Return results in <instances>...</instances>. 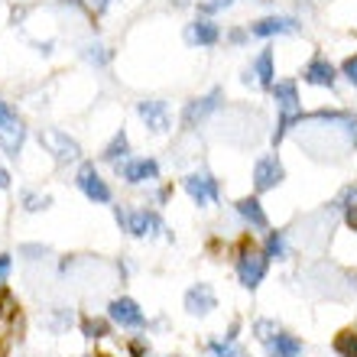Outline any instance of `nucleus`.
I'll return each instance as SVG.
<instances>
[{
  "instance_id": "nucleus-20",
  "label": "nucleus",
  "mask_w": 357,
  "mask_h": 357,
  "mask_svg": "<svg viewBox=\"0 0 357 357\" xmlns=\"http://www.w3.org/2000/svg\"><path fill=\"white\" fill-rule=\"evenodd\" d=\"M250 72H254L257 85L266 88V91H270V88L276 85V72H273V49H264V52L257 56V62L250 66Z\"/></svg>"
},
{
  "instance_id": "nucleus-29",
  "label": "nucleus",
  "mask_w": 357,
  "mask_h": 357,
  "mask_svg": "<svg viewBox=\"0 0 357 357\" xmlns=\"http://www.w3.org/2000/svg\"><path fill=\"white\" fill-rule=\"evenodd\" d=\"M10 254H0V282H7V276H10Z\"/></svg>"
},
{
  "instance_id": "nucleus-33",
  "label": "nucleus",
  "mask_w": 357,
  "mask_h": 357,
  "mask_svg": "<svg viewBox=\"0 0 357 357\" xmlns=\"http://www.w3.org/2000/svg\"><path fill=\"white\" fill-rule=\"evenodd\" d=\"M3 107H7V104H3V101H0V114H3Z\"/></svg>"
},
{
  "instance_id": "nucleus-28",
  "label": "nucleus",
  "mask_w": 357,
  "mask_h": 357,
  "mask_svg": "<svg viewBox=\"0 0 357 357\" xmlns=\"http://www.w3.org/2000/svg\"><path fill=\"white\" fill-rule=\"evenodd\" d=\"M341 75H344V78H348V82H351V85L357 88V56H351L348 62L341 66Z\"/></svg>"
},
{
  "instance_id": "nucleus-17",
  "label": "nucleus",
  "mask_w": 357,
  "mask_h": 357,
  "mask_svg": "<svg viewBox=\"0 0 357 357\" xmlns=\"http://www.w3.org/2000/svg\"><path fill=\"white\" fill-rule=\"evenodd\" d=\"M43 143H46V146H52V150H56V156L62 162H66V160H78V156H82L78 143L72 140L68 133H62V130H49L46 137H43Z\"/></svg>"
},
{
  "instance_id": "nucleus-15",
  "label": "nucleus",
  "mask_w": 357,
  "mask_h": 357,
  "mask_svg": "<svg viewBox=\"0 0 357 357\" xmlns=\"http://www.w3.org/2000/svg\"><path fill=\"white\" fill-rule=\"evenodd\" d=\"M299 29V23L292 17H264V20H257V23H250V33L254 36H280V33H296Z\"/></svg>"
},
{
  "instance_id": "nucleus-21",
  "label": "nucleus",
  "mask_w": 357,
  "mask_h": 357,
  "mask_svg": "<svg viewBox=\"0 0 357 357\" xmlns=\"http://www.w3.org/2000/svg\"><path fill=\"white\" fill-rule=\"evenodd\" d=\"M127 153H130V140H127V130L121 127V130L114 133V140L107 143V150H104L101 156H104L107 162H114V166H117L121 160H127Z\"/></svg>"
},
{
  "instance_id": "nucleus-4",
  "label": "nucleus",
  "mask_w": 357,
  "mask_h": 357,
  "mask_svg": "<svg viewBox=\"0 0 357 357\" xmlns=\"http://www.w3.org/2000/svg\"><path fill=\"white\" fill-rule=\"evenodd\" d=\"M23 140H26V127H23V121H20L10 107H3V114H0V146H3V153L17 160L20 150H23Z\"/></svg>"
},
{
  "instance_id": "nucleus-14",
  "label": "nucleus",
  "mask_w": 357,
  "mask_h": 357,
  "mask_svg": "<svg viewBox=\"0 0 357 357\" xmlns=\"http://www.w3.org/2000/svg\"><path fill=\"white\" fill-rule=\"evenodd\" d=\"M185 39H188V43H192V46H202V49H208V46H218V39H221V29H218V23H215V20L202 17V20H195V23H188V29H185Z\"/></svg>"
},
{
  "instance_id": "nucleus-1",
  "label": "nucleus",
  "mask_w": 357,
  "mask_h": 357,
  "mask_svg": "<svg viewBox=\"0 0 357 357\" xmlns=\"http://www.w3.org/2000/svg\"><path fill=\"white\" fill-rule=\"evenodd\" d=\"M270 91H273V101H276V107H280V121H276V130H273V143L280 146L282 137H286V133H289L296 123H302L305 111H302L299 88H296V82H292V78H282V82H276Z\"/></svg>"
},
{
  "instance_id": "nucleus-19",
  "label": "nucleus",
  "mask_w": 357,
  "mask_h": 357,
  "mask_svg": "<svg viewBox=\"0 0 357 357\" xmlns=\"http://www.w3.org/2000/svg\"><path fill=\"white\" fill-rule=\"evenodd\" d=\"M331 205L344 215V225H348L351 231H357V185H344L341 188V195L335 198Z\"/></svg>"
},
{
  "instance_id": "nucleus-24",
  "label": "nucleus",
  "mask_w": 357,
  "mask_h": 357,
  "mask_svg": "<svg viewBox=\"0 0 357 357\" xmlns=\"http://www.w3.org/2000/svg\"><path fill=\"white\" fill-rule=\"evenodd\" d=\"M208 354L211 357H247L244 348H237V341H208Z\"/></svg>"
},
{
  "instance_id": "nucleus-2",
  "label": "nucleus",
  "mask_w": 357,
  "mask_h": 357,
  "mask_svg": "<svg viewBox=\"0 0 357 357\" xmlns=\"http://www.w3.org/2000/svg\"><path fill=\"white\" fill-rule=\"evenodd\" d=\"M114 218H117V225H121L130 237L166 234V225H162V218L156 215L153 208H137V211H130V208H117V211H114Z\"/></svg>"
},
{
  "instance_id": "nucleus-10",
  "label": "nucleus",
  "mask_w": 357,
  "mask_h": 357,
  "mask_svg": "<svg viewBox=\"0 0 357 357\" xmlns=\"http://www.w3.org/2000/svg\"><path fill=\"white\" fill-rule=\"evenodd\" d=\"M302 82H305V85H315V88H335L338 72H335V66H331L321 52H315V56L309 59V66L302 68Z\"/></svg>"
},
{
  "instance_id": "nucleus-22",
  "label": "nucleus",
  "mask_w": 357,
  "mask_h": 357,
  "mask_svg": "<svg viewBox=\"0 0 357 357\" xmlns=\"http://www.w3.org/2000/svg\"><path fill=\"white\" fill-rule=\"evenodd\" d=\"M264 254L270 257V260H286V234H282V231H266Z\"/></svg>"
},
{
  "instance_id": "nucleus-18",
  "label": "nucleus",
  "mask_w": 357,
  "mask_h": 357,
  "mask_svg": "<svg viewBox=\"0 0 357 357\" xmlns=\"http://www.w3.org/2000/svg\"><path fill=\"white\" fill-rule=\"evenodd\" d=\"M264 348H266V357H299L302 354V341L296 338V335L280 331V335H276L270 344H264Z\"/></svg>"
},
{
  "instance_id": "nucleus-26",
  "label": "nucleus",
  "mask_w": 357,
  "mask_h": 357,
  "mask_svg": "<svg viewBox=\"0 0 357 357\" xmlns=\"http://www.w3.org/2000/svg\"><path fill=\"white\" fill-rule=\"evenodd\" d=\"M107 331H111V325L104 319H91V315L82 319V335H85V338H104Z\"/></svg>"
},
{
  "instance_id": "nucleus-3",
  "label": "nucleus",
  "mask_w": 357,
  "mask_h": 357,
  "mask_svg": "<svg viewBox=\"0 0 357 357\" xmlns=\"http://www.w3.org/2000/svg\"><path fill=\"white\" fill-rule=\"evenodd\" d=\"M266 270H270V257H266L264 250H257L250 241H244L241 254H237V280H241V286L254 292L257 286L264 282Z\"/></svg>"
},
{
  "instance_id": "nucleus-25",
  "label": "nucleus",
  "mask_w": 357,
  "mask_h": 357,
  "mask_svg": "<svg viewBox=\"0 0 357 357\" xmlns=\"http://www.w3.org/2000/svg\"><path fill=\"white\" fill-rule=\"evenodd\" d=\"M280 325H276V321L273 319H257L254 321V335H257V341H260V344H270L273 338H276V335H280Z\"/></svg>"
},
{
  "instance_id": "nucleus-9",
  "label": "nucleus",
  "mask_w": 357,
  "mask_h": 357,
  "mask_svg": "<svg viewBox=\"0 0 357 357\" xmlns=\"http://www.w3.org/2000/svg\"><path fill=\"white\" fill-rule=\"evenodd\" d=\"M75 182H78V188L85 192V198L98 202V205H107V202H111V188H107V182L98 176L94 162H85V166L78 169V178H75Z\"/></svg>"
},
{
  "instance_id": "nucleus-13",
  "label": "nucleus",
  "mask_w": 357,
  "mask_h": 357,
  "mask_svg": "<svg viewBox=\"0 0 357 357\" xmlns=\"http://www.w3.org/2000/svg\"><path fill=\"white\" fill-rule=\"evenodd\" d=\"M218 309V296L208 282H195L192 289L185 292V312L188 315H208V312Z\"/></svg>"
},
{
  "instance_id": "nucleus-7",
  "label": "nucleus",
  "mask_w": 357,
  "mask_h": 357,
  "mask_svg": "<svg viewBox=\"0 0 357 357\" xmlns=\"http://www.w3.org/2000/svg\"><path fill=\"white\" fill-rule=\"evenodd\" d=\"M107 319H111L114 325H121V328H143V325H146L143 309L133 299H127V296H121V299H114L111 305H107Z\"/></svg>"
},
{
  "instance_id": "nucleus-16",
  "label": "nucleus",
  "mask_w": 357,
  "mask_h": 357,
  "mask_svg": "<svg viewBox=\"0 0 357 357\" xmlns=\"http://www.w3.org/2000/svg\"><path fill=\"white\" fill-rule=\"evenodd\" d=\"M237 215L244 218L250 227H257V231H270V218H266V211L260 208V202H257V195H247L237 202Z\"/></svg>"
},
{
  "instance_id": "nucleus-6",
  "label": "nucleus",
  "mask_w": 357,
  "mask_h": 357,
  "mask_svg": "<svg viewBox=\"0 0 357 357\" xmlns=\"http://www.w3.org/2000/svg\"><path fill=\"white\" fill-rule=\"evenodd\" d=\"M286 178V169H282V162L276 153H266V156H260L254 166V188L257 192H270V188H276Z\"/></svg>"
},
{
  "instance_id": "nucleus-12",
  "label": "nucleus",
  "mask_w": 357,
  "mask_h": 357,
  "mask_svg": "<svg viewBox=\"0 0 357 357\" xmlns=\"http://www.w3.org/2000/svg\"><path fill=\"white\" fill-rule=\"evenodd\" d=\"M137 114L143 117V123L150 127L153 133H166L172 127V114L166 101H140L137 104Z\"/></svg>"
},
{
  "instance_id": "nucleus-5",
  "label": "nucleus",
  "mask_w": 357,
  "mask_h": 357,
  "mask_svg": "<svg viewBox=\"0 0 357 357\" xmlns=\"http://www.w3.org/2000/svg\"><path fill=\"white\" fill-rule=\"evenodd\" d=\"M185 192L188 198L195 202V205H208V202H218L221 198V185H218V178L211 176V172H192V176H185Z\"/></svg>"
},
{
  "instance_id": "nucleus-32",
  "label": "nucleus",
  "mask_w": 357,
  "mask_h": 357,
  "mask_svg": "<svg viewBox=\"0 0 357 357\" xmlns=\"http://www.w3.org/2000/svg\"><path fill=\"white\" fill-rule=\"evenodd\" d=\"M0 188H10V172L0 169Z\"/></svg>"
},
{
  "instance_id": "nucleus-11",
  "label": "nucleus",
  "mask_w": 357,
  "mask_h": 357,
  "mask_svg": "<svg viewBox=\"0 0 357 357\" xmlns=\"http://www.w3.org/2000/svg\"><path fill=\"white\" fill-rule=\"evenodd\" d=\"M221 98H225V88H215V91L205 94V98H195V101H188L185 111H182V127H195L198 121H205L211 111H218Z\"/></svg>"
},
{
  "instance_id": "nucleus-23",
  "label": "nucleus",
  "mask_w": 357,
  "mask_h": 357,
  "mask_svg": "<svg viewBox=\"0 0 357 357\" xmlns=\"http://www.w3.org/2000/svg\"><path fill=\"white\" fill-rule=\"evenodd\" d=\"M335 351H338L341 357H357V331L344 328L341 335H335Z\"/></svg>"
},
{
  "instance_id": "nucleus-8",
  "label": "nucleus",
  "mask_w": 357,
  "mask_h": 357,
  "mask_svg": "<svg viewBox=\"0 0 357 357\" xmlns=\"http://www.w3.org/2000/svg\"><path fill=\"white\" fill-rule=\"evenodd\" d=\"M117 176L130 185H140V182H156L160 178V162L156 160H123L117 162Z\"/></svg>"
},
{
  "instance_id": "nucleus-31",
  "label": "nucleus",
  "mask_w": 357,
  "mask_h": 357,
  "mask_svg": "<svg viewBox=\"0 0 357 357\" xmlns=\"http://www.w3.org/2000/svg\"><path fill=\"white\" fill-rule=\"evenodd\" d=\"M237 331H241V321L234 319V321H231V328H227V335H225V338H227V341H237Z\"/></svg>"
},
{
  "instance_id": "nucleus-30",
  "label": "nucleus",
  "mask_w": 357,
  "mask_h": 357,
  "mask_svg": "<svg viewBox=\"0 0 357 357\" xmlns=\"http://www.w3.org/2000/svg\"><path fill=\"white\" fill-rule=\"evenodd\" d=\"M227 39H231V43H237V46H241V43H244V39H247V33H244V29H231V33H227Z\"/></svg>"
},
{
  "instance_id": "nucleus-27",
  "label": "nucleus",
  "mask_w": 357,
  "mask_h": 357,
  "mask_svg": "<svg viewBox=\"0 0 357 357\" xmlns=\"http://www.w3.org/2000/svg\"><path fill=\"white\" fill-rule=\"evenodd\" d=\"M52 205V198L49 195H36V192H23V208L26 211H43V208Z\"/></svg>"
}]
</instances>
